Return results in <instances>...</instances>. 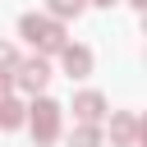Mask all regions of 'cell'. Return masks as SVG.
Instances as JSON below:
<instances>
[{
	"label": "cell",
	"instance_id": "cell-1",
	"mask_svg": "<svg viewBox=\"0 0 147 147\" xmlns=\"http://www.w3.org/2000/svg\"><path fill=\"white\" fill-rule=\"evenodd\" d=\"M23 37H28L32 46H41V51H60V46H64L60 28H55L51 18H37V14H28V18H23Z\"/></svg>",
	"mask_w": 147,
	"mask_h": 147
},
{
	"label": "cell",
	"instance_id": "cell-2",
	"mask_svg": "<svg viewBox=\"0 0 147 147\" xmlns=\"http://www.w3.org/2000/svg\"><path fill=\"white\" fill-rule=\"evenodd\" d=\"M55 124H60V106L37 101V110H32V129H37V138H41V142H46V138H55Z\"/></svg>",
	"mask_w": 147,
	"mask_h": 147
},
{
	"label": "cell",
	"instance_id": "cell-3",
	"mask_svg": "<svg viewBox=\"0 0 147 147\" xmlns=\"http://www.w3.org/2000/svg\"><path fill=\"white\" fill-rule=\"evenodd\" d=\"M18 74H23V87H41V83L51 78V69H46V60H28V64H23Z\"/></svg>",
	"mask_w": 147,
	"mask_h": 147
},
{
	"label": "cell",
	"instance_id": "cell-4",
	"mask_svg": "<svg viewBox=\"0 0 147 147\" xmlns=\"http://www.w3.org/2000/svg\"><path fill=\"white\" fill-rule=\"evenodd\" d=\"M87 64H92V55L83 46H64V69L69 74H87Z\"/></svg>",
	"mask_w": 147,
	"mask_h": 147
},
{
	"label": "cell",
	"instance_id": "cell-5",
	"mask_svg": "<svg viewBox=\"0 0 147 147\" xmlns=\"http://www.w3.org/2000/svg\"><path fill=\"white\" fill-rule=\"evenodd\" d=\"M74 110H78V115H83V119H96V115H101V110H106V101H101V96H96V92H83V96H78V101H74Z\"/></svg>",
	"mask_w": 147,
	"mask_h": 147
},
{
	"label": "cell",
	"instance_id": "cell-6",
	"mask_svg": "<svg viewBox=\"0 0 147 147\" xmlns=\"http://www.w3.org/2000/svg\"><path fill=\"white\" fill-rule=\"evenodd\" d=\"M0 124H5V129H18V124H23V106H18V101H0Z\"/></svg>",
	"mask_w": 147,
	"mask_h": 147
},
{
	"label": "cell",
	"instance_id": "cell-7",
	"mask_svg": "<svg viewBox=\"0 0 147 147\" xmlns=\"http://www.w3.org/2000/svg\"><path fill=\"white\" fill-rule=\"evenodd\" d=\"M51 9H55V14H78L83 0H51Z\"/></svg>",
	"mask_w": 147,
	"mask_h": 147
},
{
	"label": "cell",
	"instance_id": "cell-8",
	"mask_svg": "<svg viewBox=\"0 0 147 147\" xmlns=\"http://www.w3.org/2000/svg\"><path fill=\"white\" fill-rule=\"evenodd\" d=\"M74 142H78V147H92V142H96V129H78Z\"/></svg>",
	"mask_w": 147,
	"mask_h": 147
},
{
	"label": "cell",
	"instance_id": "cell-9",
	"mask_svg": "<svg viewBox=\"0 0 147 147\" xmlns=\"http://www.w3.org/2000/svg\"><path fill=\"white\" fill-rule=\"evenodd\" d=\"M0 64H14V46H5V41H0Z\"/></svg>",
	"mask_w": 147,
	"mask_h": 147
},
{
	"label": "cell",
	"instance_id": "cell-10",
	"mask_svg": "<svg viewBox=\"0 0 147 147\" xmlns=\"http://www.w3.org/2000/svg\"><path fill=\"white\" fill-rule=\"evenodd\" d=\"M0 92H9V78H5V74H0Z\"/></svg>",
	"mask_w": 147,
	"mask_h": 147
},
{
	"label": "cell",
	"instance_id": "cell-11",
	"mask_svg": "<svg viewBox=\"0 0 147 147\" xmlns=\"http://www.w3.org/2000/svg\"><path fill=\"white\" fill-rule=\"evenodd\" d=\"M101 5H110V0H101Z\"/></svg>",
	"mask_w": 147,
	"mask_h": 147
}]
</instances>
